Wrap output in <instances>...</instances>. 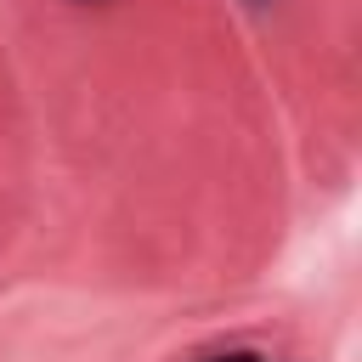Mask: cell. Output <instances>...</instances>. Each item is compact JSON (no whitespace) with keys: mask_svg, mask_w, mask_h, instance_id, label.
Segmentation results:
<instances>
[{"mask_svg":"<svg viewBox=\"0 0 362 362\" xmlns=\"http://www.w3.org/2000/svg\"><path fill=\"white\" fill-rule=\"evenodd\" d=\"M209 362H260L255 351H226V356H209Z\"/></svg>","mask_w":362,"mask_h":362,"instance_id":"cell-1","label":"cell"}]
</instances>
